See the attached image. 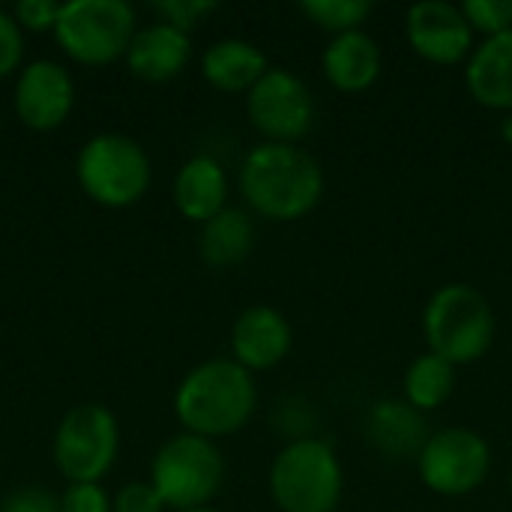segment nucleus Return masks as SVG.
<instances>
[{"label": "nucleus", "mask_w": 512, "mask_h": 512, "mask_svg": "<svg viewBox=\"0 0 512 512\" xmlns=\"http://www.w3.org/2000/svg\"><path fill=\"white\" fill-rule=\"evenodd\" d=\"M270 498L282 512H336L345 492V471L324 438H294L270 465Z\"/></svg>", "instance_id": "nucleus-4"}, {"label": "nucleus", "mask_w": 512, "mask_h": 512, "mask_svg": "<svg viewBox=\"0 0 512 512\" xmlns=\"http://www.w3.org/2000/svg\"><path fill=\"white\" fill-rule=\"evenodd\" d=\"M423 333L432 354L453 366H471L483 360L495 342V309L480 288L447 282L423 309Z\"/></svg>", "instance_id": "nucleus-3"}, {"label": "nucleus", "mask_w": 512, "mask_h": 512, "mask_svg": "<svg viewBox=\"0 0 512 512\" xmlns=\"http://www.w3.org/2000/svg\"><path fill=\"white\" fill-rule=\"evenodd\" d=\"M183 512H219V510H213V507H195V510H183Z\"/></svg>", "instance_id": "nucleus-31"}, {"label": "nucleus", "mask_w": 512, "mask_h": 512, "mask_svg": "<svg viewBox=\"0 0 512 512\" xmlns=\"http://www.w3.org/2000/svg\"><path fill=\"white\" fill-rule=\"evenodd\" d=\"M459 6L471 30L483 33V39L512 30V0H465Z\"/></svg>", "instance_id": "nucleus-23"}, {"label": "nucleus", "mask_w": 512, "mask_h": 512, "mask_svg": "<svg viewBox=\"0 0 512 512\" xmlns=\"http://www.w3.org/2000/svg\"><path fill=\"white\" fill-rule=\"evenodd\" d=\"M174 207L183 219L198 225L228 207V174L219 159L198 153L180 165L174 177Z\"/></svg>", "instance_id": "nucleus-17"}, {"label": "nucleus", "mask_w": 512, "mask_h": 512, "mask_svg": "<svg viewBox=\"0 0 512 512\" xmlns=\"http://www.w3.org/2000/svg\"><path fill=\"white\" fill-rule=\"evenodd\" d=\"M420 480L429 492L462 498L477 492L492 471L489 441L468 426H447L432 432L417 456Z\"/></svg>", "instance_id": "nucleus-9"}, {"label": "nucleus", "mask_w": 512, "mask_h": 512, "mask_svg": "<svg viewBox=\"0 0 512 512\" xmlns=\"http://www.w3.org/2000/svg\"><path fill=\"white\" fill-rule=\"evenodd\" d=\"M468 93L492 111H512V30L474 45L465 60Z\"/></svg>", "instance_id": "nucleus-16"}, {"label": "nucleus", "mask_w": 512, "mask_h": 512, "mask_svg": "<svg viewBox=\"0 0 512 512\" xmlns=\"http://www.w3.org/2000/svg\"><path fill=\"white\" fill-rule=\"evenodd\" d=\"M114 512H165V501L159 498L156 486L153 483H141V480H132L126 483L114 498Z\"/></svg>", "instance_id": "nucleus-26"}, {"label": "nucleus", "mask_w": 512, "mask_h": 512, "mask_svg": "<svg viewBox=\"0 0 512 512\" xmlns=\"http://www.w3.org/2000/svg\"><path fill=\"white\" fill-rule=\"evenodd\" d=\"M63 512H114L108 492L99 483H69V489L60 495Z\"/></svg>", "instance_id": "nucleus-25"}, {"label": "nucleus", "mask_w": 512, "mask_h": 512, "mask_svg": "<svg viewBox=\"0 0 512 512\" xmlns=\"http://www.w3.org/2000/svg\"><path fill=\"white\" fill-rule=\"evenodd\" d=\"M510 492H512V468H510Z\"/></svg>", "instance_id": "nucleus-32"}, {"label": "nucleus", "mask_w": 512, "mask_h": 512, "mask_svg": "<svg viewBox=\"0 0 512 512\" xmlns=\"http://www.w3.org/2000/svg\"><path fill=\"white\" fill-rule=\"evenodd\" d=\"M381 66H384L381 45L366 30H351V33L333 36L327 42L324 54H321L324 78L339 93H363V90H369L378 81Z\"/></svg>", "instance_id": "nucleus-15"}, {"label": "nucleus", "mask_w": 512, "mask_h": 512, "mask_svg": "<svg viewBox=\"0 0 512 512\" xmlns=\"http://www.w3.org/2000/svg\"><path fill=\"white\" fill-rule=\"evenodd\" d=\"M366 438L387 459L420 456L426 435V420L405 399H381L366 414Z\"/></svg>", "instance_id": "nucleus-18"}, {"label": "nucleus", "mask_w": 512, "mask_h": 512, "mask_svg": "<svg viewBox=\"0 0 512 512\" xmlns=\"http://www.w3.org/2000/svg\"><path fill=\"white\" fill-rule=\"evenodd\" d=\"M153 12L159 15V21L189 33L210 12H216V3L213 0H162V3H153Z\"/></svg>", "instance_id": "nucleus-24"}, {"label": "nucleus", "mask_w": 512, "mask_h": 512, "mask_svg": "<svg viewBox=\"0 0 512 512\" xmlns=\"http://www.w3.org/2000/svg\"><path fill=\"white\" fill-rule=\"evenodd\" d=\"M24 57V30L12 18V12L0 9V78L12 75Z\"/></svg>", "instance_id": "nucleus-28"}, {"label": "nucleus", "mask_w": 512, "mask_h": 512, "mask_svg": "<svg viewBox=\"0 0 512 512\" xmlns=\"http://www.w3.org/2000/svg\"><path fill=\"white\" fill-rule=\"evenodd\" d=\"M0 512H63L60 510V498L51 495L48 489H36V486H27V489H15L12 495L3 498Z\"/></svg>", "instance_id": "nucleus-29"}, {"label": "nucleus", "mask_w": 512, "mask_h": 512, "mask_svg": "<svg viewBox=\"0 0 512 512\" xmlns=\"http://www.w3.org/2000/svg\"><path fill=\"white\" fill-rule=\"evenodd\" d=\"M501 141L512 150V111L504 114V120H501Z\"/></svg>", "instance_id": "nucleus-30"}, {"label": "nucleus", "mask_w": 512, "mask_h": 512, "mask_svg": "<svg viewBox=\"0 0 512 512\" xmlns=\"http://www.w3.org/2000/svg\"><path fill=\"white\" fill-rule=\"evenodd\" d=\"M372 0H303L300 12L321 30L339 36L351 30H363L366 18L372 15Z\"/></svg>", "instance_id": "nucleus-22"}, {"label": "nucleus", "mask_w": 512, "mask_h": 512, "mask_svg": "<svg viewBox=\"0 0 512 512\" xmlns=\"http://www.w3.org/2000/svg\"><path fill=\"white\" fill-rule=\"evenodd\" d=\"M255 249V222L240 207H225L213 219L201 225L198 252L207 267L213 270H231L249 258Z\"/></svg>", "instance_id": "nucleus-20"}, {"label": "nucleus", "mask_w": 512, "mask_h": 512, "mask_svg": "<svg viewBox=\"0 0 512 512\" xmlns=\"http://www.w3.org/2000/svg\"><path fill=\"white\" fill-rule=\"evenodd\" d=\"M81 192L102 207H129L144 198L153 168L147 150L123 132H99L75 159Z\"/></svg>", "instance_id": "nucleus-5"}, {"label": "nucleus", "mask_w": 512, "mask_h": 512, "mask_svg": "<svg viewBox=\"0 0 512 512\" xmlns=\"http://www.w3.org/2000/svg\"><path fill=\"white\" fill-rule=\"evenodd\" d=\"M294 345L288 318L267 303L249 306L231 327V354L249 372L276 369Z\"/></svg>", "instance_id": "nucleus-13"}, {"label": "nucleus", "mask_w": 512, "mask_h": 512, "mask_svg": "<svg viewBox=\"0 0 512 512\" xmlns=\"http://www.w3.org/2000/svg\"><path fill=\"white\" fill-rule=\"evenodd\" d=\"M60 6L63 3H51V0H18L15 9H12V18L18 21L21 30L42 33V30H54L57 27Z\"/></svg>", "instance_id": "nucleus-27"}, {"label": "nucleus", "mask_w": 512, "mask_h": 512, "mask_svg": "<svg viewBox=\"0 0 512 512\" xmlns=\"http://www.w3.org/2000/svg\"><path fill=\"white\" fill-rule=\"evenodd\" d=\"M456 372H459V366H453L450 360H444L432 351L414 357L402 378L405 402L411 408H417L420 414L438 411L456 390Z\"/></svg>", "instance_id": "nucleus-21"}, {"label": "nucleus", "mask_w": 512, "mask_h": 512, "mask_svg": "<svg viewBox=\"0 0 512 512\" xmlns=\"http://www.w3.org/2000/svg\"><path fill=\"white\" fill-rule=\"evenodd\" d=\"M189 57H192L189 33H183L165 21H153L147 27H138L132 42H129V51H126L129 72L135 78L153 81V84L177 78L186 69Z\"/></svg>", "instance_id": "nucleus-14"}, {"label": "nucleus", "mask_w": 512, "mask_h": 512, "mask_svg": "<svg viewBox=\"0 0 512 512\" xmlns=\"http://www.w3.org/2000/svg\"><path fill=\"white\" fill-rule=\"evenodd\" d=\"M270 69L264 51L240 36L216 39L201 57V75L222 93H249Z\"/></svg>", "instance_id": "nucleus-19"}, {"label": "nucleus", "mask_w": 512, "mask_h": 512, "mask_svg": "<svg viewBox=\"0 0 512 512\" xmlns=\"http://www.w3.org/2000/svg\"><path fill=\"white\" fill-rule=\"evenodd\" d=\"M258 390L249 369L234 357H213L186 372L174 393L180 426L207 441L237 435L255 414Z\"/></svg>", "instance_id": "nucleus-2"}, {"label": "nucleus", "mask_w": 512, "mask_h": 512, "mask_svg": "<svg viewBox=\"0 0 512 512\" xmlns=\"http://www.w3.org/2000/svg\"><path fill=\"white\" fill-rule=\"evenodd\" d=\"M135 30V9L126 0H69L60 6L54 39L75 63L105 66L126 57Z\"/></svg>", "instance_id": "nucleus-7"}, {"label": "nucleus", "mask_w": 512, "mask_h": 512, "mask_svg": "<svg viewBox=\"0 0 512 512\" xmlns=\"http://www.w3.org/2000/svg\"><path fill=\"white\" fill-rule=\"evenodd\" d=\"M246 114L267 141L297 144L315 126V96L297 72L270 66L246 93Z\"/></svg>", "instance_id": "nucleus-10"}, {"label": "nucleus", "mask_w": 512, "mask_h": 512, "mask_svg": "<svg viewBox=\"0 0 512 512\" xmlns=\"http://www.w3.org/2000/svg\"><path fill=\"white\" fill-rule=\"evenodd\" d=\"M150 483L171 510L207 507L225 483V459L216 441L180 432L156 450L150 465Z\"/></svg>", "instance_id": "nucleus-6"}, {"label": "nucleus", "mask_w": 512, "mask_h": 512, "mask_svg": "<svg viewBox=\"0 0 512 512\" xmlns=\"http://www.w3.org/2000/svg\"><path fill=\"white\" fill-rule=\"evenodd\" d=\"M15 114L27 129L51 132L63 126L75 105V84L63 63L33 60L15 78Z\"/></svg>", "instance_id": "nucleus-12"}, {"label": "nucleus", "mask_w": 512, "mask_h": 512, "mask_svg": "<svg viewBox=\"0 0 512 512\" xmlns=\"http://www.w3.org/2000/svg\"><path fill=\"white\" fill-rule=\"evenodd\" d=\"M405 39L417 57L438 66L462 63L474 51V30L462 6L450 0H420L408 6Z\"/></svg>", "instance_id": "nucleus-11"}, {"label": "nucleus", "mask_w": 512, "mask_h": 512, "mask_svg": "<svg viewBox=\"0 0 512 512\" xmlns=\"http://www.w3.org/2000/svg\"><path fill=\"white\" fill-rule=\"evenodd\" d=\"M120 450L117 417L99 405H75L54 432V465L69 483H99Z\"/></svg>", "instance_id": "nucleus-8"}, {"label": "nucleus", "mask_w": 512, "mask_h": 512, "mask_svg": "<svg viewBox=\"0 0 512 512\" xmlns=\"http://www.w3.org/2000/svg\"><path fill=\"white\" fill-rule=\"evenodd\" d=\"M240 192L255 216L297 222L321 204L324 168L300 144L264 141L240 165Z\"/></svg>", "instance_id": "nucleus-1"}]
</instances>
